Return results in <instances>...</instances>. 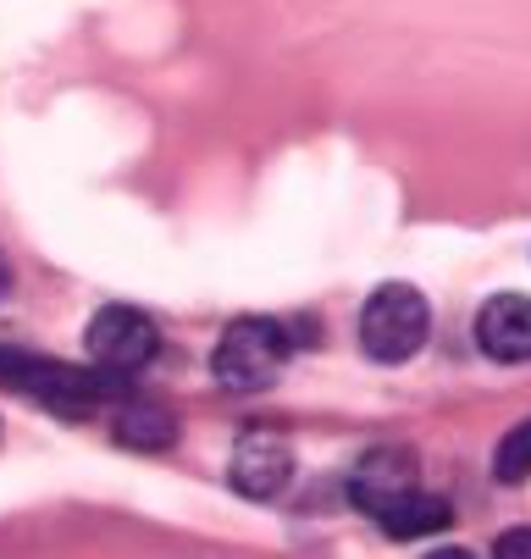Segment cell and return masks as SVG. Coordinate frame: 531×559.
<instances>
[{
  "label": "cell",
  "mask_w": 531,
  "mask_h": 559,
  "mask_svg": "<svg viewBox=\"0 0 531 559\" xmlns=\"http://www.w3.org/2000/svg\"><path fill=\"white\" fill-rule=\"evenodd\" d=\"M293 476V449L277 432H244L233 443V460H227V483H233L244 499H277Z\"/></svg>",
  "instance_id": "cell-5"
},
{
  "label": "cell",
  "mask_w": 531,
  "mask_h": 559,
  "mask_svg": "<svg viewBox=\"0 0 531 559\" xmlns=\"http://www.w3.org/2000/svg\"><path fill=\"white\" fill-rule=\"evenodd\" d=\"M0 382L39 399L56 416H89V411H100V399L111 393L117 377L67 366V360H39V355H23V349H0Z\"/></svg>",
  "instance_id": "cell-2"
},
{
  "label": "cell",
  "mask_w": 531,
  "mask_h": 559,
  "mask_svg": "<svg viewBox=\"0 0 531 559\" xmlns=\"http://www.w3.org/2000/svg\"><path fill=\"white\" fill-rule=\"evenodd\" d=\"M415 488V454L410 449H371L354 471H349V499L376 515V510H388L399 493Z\"/></svg>",
  "instance_id": "cell-7"
},
{
  "label": "cell",
  "mask_w": 531,
  "mask_h": 559,
  "mask_svg": "<svg viewBox=\"0 0 531 559\" xmlns=\"http://www.w3.org/2000/svg\"><path fill=\"white\" fill-rule=\"evenodd\" d=\"M12 288V272H7V261H0V294H7Z\"/></svg>",
  "instance_id": "cell-12"
},
{
  "label": "cell",
  "mask_w": 531,
  "mask_h": 559,
  "mask_svg": "<svg viewBox=\"0 0 531 559\" xmlns=\"http://www.w3.org/2000/svg\"><path fill=\"white\" fill-rule=\"evenodd\" d=\"M476 344L498 366H526L531 360V299L526 294H493L476 310Z\"/></svg>",
  "instance_id": "cell-6"
},
{
  "label": "cell",
  "mask_w": 531,
  "mask_h": 559,
  "mask_svg": "<svg viewBox=\"0 0 531 559\" xmlns=\"http://www.w3.org/2000/svg\"><path fill=\"white\" fill-rule=\"evenodd\" d=\"M376 521H383L388 537H426V532H443L454 515H448V499L437 493H421V483L410 493H399L388 510H376Z\"/></svg>",
  "instance_id": "cell-8"
},
{
  "label": "cell",
  "mask_w": 531,
  "mask_h": 559,
  "mask_svg": "<svg viewBox=\"0 0 531 559\" xmlns=\"http://www.w3.org/2000/svg\"><path fill=\"white\" fill-rule=\"evenodd\" d=\"M426 328H432V310L421 299V288L410 283H383L365 305H360V355L376 360V366H405L421 344H426Z\"/></svg>",
  "instance_id": "cell-1"
},
{
  "label": "cell",
  "mask_w": 531,
  "mask_h": 559,
  "mask_svg": "<svg viewBox=\"0 0 531 559\" xmlns=\"http://www.w3.org/2000/svg\"><path fill=\"white\" fill-rule=\"evenodd\" d=\"M282 360H288V333L266 316H239L210 349V377L233 393H261L277 382Z\"/></svg>",
  "instance_id": "cell-3"
},
{
  "label": "cell",
  "mask_w": 531,
  "mask_h": 559,
  "mask_svg": "<svg viewBox=\"0 0 531 559\" xmlns=\"http://www.w3.org/2000/svg\"><path fill=\"white\" fill-rule=\"evenodd\" d=\"M493 476H498V483H509V488L531 476V416L504 432V443H498V454H493Z\"/></svg>",
  "instance_id": "cell-10"
},
{
  "label": "cell",
  "mask_w": 531,
  "mask_h": 559,
  "mask_svg": "<svg viewBox=\"0 0 531 559\" xmlns=\"http://www.w3.org/2000/svg\"><path fill=\"white\" fill-rule=\"evenodd\" d=\"M178 438V421L167 405H149V399H128L117 411V443L122 449H167Z\"/></svg>",
  "instance_id": "cell-9"
},
{
  "label": "cell",
  "mask_w": 531,
  "mask_h": 559,
  "mask_svg": "<svg viewBox=\"0 0 531 559\" xmlns=\"http://www.w3.org/2000/svg\"><path fill=\"white\" fill-rule=\"evenodd\" d=\"M84 344H89L95 371L128 377V371H144L149 360L161 355V328L149 322L144 310H133V305H106V310H95V322L84 328Z\"/></svg>",
  "instance_id": "cell-4"
},
{
  "label": "cell",
  "mask_w": 531,
  "mask_h": 559,
  "mask_svg": "<svg viewBox=\"0 0 531 559\" xmlns=\"http://www.w3.org/2000/svg\"><path fill=\"white\" fill-rule=\"evenodd\" d=\"M493 554H504V559H515V554H531V532H504V537L493 543Z\"/></svg>",
  "instance_id": "cell-11"
}]
</instances>
